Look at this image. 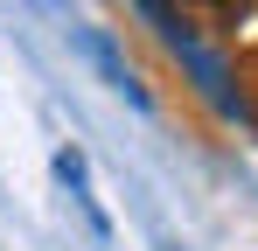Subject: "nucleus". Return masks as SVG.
Wrapping results in <instances>:
<instances>
[{
  "label": "nucleus",
  "instance_id": "nucleus-1",
  "mask_svg": "<svg viewBox=\"0 0 258 251\" xmlns=\"http://www.w3.org/2000/svg\"><path fill=\"white\" fill-rule=\"evenodd\" d=\"M133 7L147 14V28H154V35H161V42H168V56H174V63H181V70H188V77H196V91L210 98L216 112H223V119H244V98L230 91V70H223L216 56H203V42L188 35V21L174 14L168 0H133Z\"/></svg>",
  "mask_w": 258,
  "mask_h": 251
},
{
  "label": "nucleus",
  "instance_id": "nucleus-2",
  "mask_svg": "<svg viewBox=\"0 0 258 251\" xmlns=\"http://www.w3.org/2000/svg\"><path fill=\"white\" fill-rule=\"evenodd\" d=\"M188 28H210V35H237V21L251 14V0H168Z\"/></svg>",
  "mask_w": 258,
  "mask_h": 251
},
{
  "label": "nucleus",
  "instance_id": "nucleus-5",
  "mask_svg": "<svg viewBox=\"0 0 258 251\" xmlns=\"http://www.w3.org/2000/svg\"><path fill=\"white\" fill-rule=\"evenodd\" d=\"M251 77H258V56H251ZM244 119L258 126V91H251V105H244Z\"/></svg>",
  "mask_w": 258,
  "mask_h": 251
},
{
  "label": "nucleus",
  "instance_id": "nucleus-3",
  "mask_svg": "<svg viewBox=\"0 0 258 251\" xmlns=\"http://www.w3.org/2000/svg\"><path fill=\"white\" fill-rule=\"evenodd\" d=\"M56 174H63V189L77 196V209L91 216V230H98V237H112V216H105L98 196H91V174H84V154H77V147H63V154H56Z\"/></svg>",
  "mask_w": 258,
  "mask_h": 251
},
{
  "label": "nucleus",
  "instance_id": "nucleus-4",
  "mask_svg": "<svg viewBox=\"0 0 258 251\" xmlns=\"http://www.w3.org/2000/svg\"><path fill=\"white\" fill-rule=\"evenodd\" d=\"M77 42H84V56H91V63L105 70V84H112V91H126L133 105H147V91H140V77H133L126 63H119V49H112V42L98 35V28H77Z\"/></svg>",
  "mask_w": 258,
  "mask_h": 251
}]
</instances>
